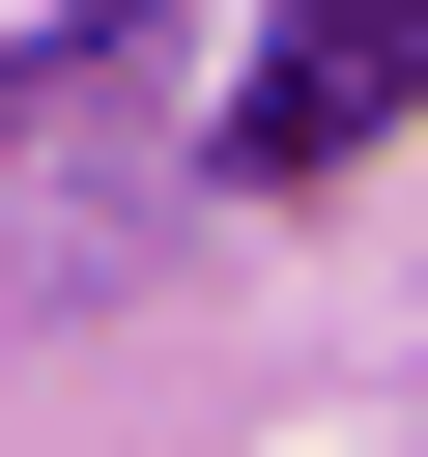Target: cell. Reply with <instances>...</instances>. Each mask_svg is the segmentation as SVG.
I'll use <instances>...</instances> for the list:
<instances>
[{
	"label": "cell",
	"instance_id": "6da1fadb",
	"mask_svg": "<svg viewBox=\"0 0 428 457\" xmlns=\"http://www.w3.org/2000/svg\"><path fill=\"white\" fill-rule=\"evenodd\" d=\"M399 86H428V0H285V29H257V86H228V171H257V200H314Z\"/></svg>",
	"mask_w": 428,
	"mask_h": 457
}]
</instances>
